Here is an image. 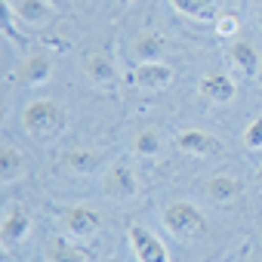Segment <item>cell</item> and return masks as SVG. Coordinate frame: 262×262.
<instances>
[{"label": "cell", "mask_w": 262, "mask_h": 262, "mask_svg": "<svg viewBox=\"0 0 262 262\" xmlns=\"http://www.w3.org/2000/svg\"><path fill=\"white\" fill-rule=\"evenodd\" d=\"M22 123H25V129H28L31 136L53 139L56 133H62V126H65V111L53 99H34V102L25 105Z\"/></svg>", "instance_id": "6da1fadb"}, {"label": "cell", "mask_w": 262, "mask_h": 262, "mask_svg": "<svg viewBox=\"0 0 262 262\" xmlns=\"http://www.w3.org/2000/svg\"><path fill=\"white\" fill-rule=\"evenodd\" d=\"M164 225H167L176 237H194V234H201V231L207 228L204 213H201L194 204H188V201L170 204V207L164 210Z\"/></svg>", "instance_id": "7a4b0ae2"}, {"label": "cell", "mask_w": 262, "mask_h": 262, "mask_svg": "<svg viewBox=\"0 0 262 262\" xmlns=\"http://www.w3.org/2000/svg\"><path fill=\"white\" fill-rule=\"evenodd\" d=\"M126 237H129L133 256H136L139 262H170V253H167L164 241H161L151 228H145V225H129Z\"/></svg>", "instance_id": "3957f363"}, {"label": "cell", "mask_w": 262, "mask_h": 262, "mask_svg": "<svg viewBox=\"0 0 262 262\" xmlns=\"http://www.w3.org/2000/svg\"><path fill=\"white\" fill-rule=\"evenodd\" d=\"M102 191L111 201H129V198L139 194V179H136V173L129 170L126 164H114L105 173V179H102Z\"/></svg>", "instance_id": "277c9868"}, {"label": "cell", "mask_w": 262, "mask_h": 262, "mask_svg": "<svg viewBox=\"0 0 262 262\" xmlns=\"http://www.w3.org/2000/svg\"><path fill=\"white\" fill-rule=\"evenodd\" d=\"M129 83L145 86V90H164L173 83V68L164 62H139L129 71Z\"/></svg>", "instance_id": "5b68a950"}, {"label": "cell", "mask_w": 262, "mask_h": 262, "mask_svg": "<svg viewBox=\"0 0 262 262\" xmlns=\"http://www.w3.org/2000/svg\"><path fill=\"white\" fill-rule=\"evenodd\" d=\"M176 148L185 151V155H198V158H204V155H219L225 145H222V139L204 133V129H182V133L176 136Z\"/></svg>", "instance_id": "8992f818"}, {"label": "cell", "mask_w": 262, "mask_h": 262, "mask_svg": "<svg viewBox=\"0 0 262 262\" xmlns=\"http://www.w3.org/2000/svg\"><path fill=\"white\" fill-rule=\"evenodd\" d=\"M50 77H53V56H47V53H31L19 65V83L22 86H37V83H47Z\"/></svg>", "instance_id": "52a82bcc"}, {"label": "cell", "mask_w": 262, "mask_h": 262, "mask_svg": "<svg viewBox=\"0 0 262 262\" xmlns=\"http://www.w3.org/2000/svg\"><path fill=\"white\" fill-rule=\"evenodd\" d=\"M204 194H207L213 204H231V201H237V198L244 194V182L234 179V176L219 173V176H213V179L204 182Z\"/></svg>", "instance_id": "ba28073f"}, {"label": "cell", "mask_w": 262, "mask_h": 262, "mask_svg": "<svg viewBox=\"0 0 262 262\" xmlns=\"http://www.w3.org/2000/svg\"><path fill=\"white\" fill-rule=\"evenodd\" d=\"M201 96L207 99V102H219V105H225V102H231L234 99V93H237V86H234V80L228 77V74H204L201 77Z\"/></svg>", "instance_id": "9c48e42d"}, {"label": "cell", "mask_w": 262, "mask_h": 262, "mask_svg": "<svg viewBox=\"0 0 262 262\" xmlns=\"http://www.w3.org/2000/svg\"><path fill=\"white\" fill-rule=\"evenodd\" d=\"M7 10H13L28 25H47V19L53 16L56 7L50 0H7Z\"/></svg>", "instance_id": "30bf717a"}, {"label": "cell", "mask_w": 262, "mask_h": 262, "mask_svg": "<svg viewBox=\"0 0 262 262\" xmlns=\"http://www.w3.org/2000/svg\"><path fill=\"white\" fill-rule=\"evenodd\" d=\"M68 234L74 237H86V234H96L99 231V213L90 210V207H71L65 216H62Z\"/></svg>", "instance_id": "8fae6325"}, {"label": "cell", "mask_w": 262, "mask_h": 262, "mask_svg": "<svg viewBox=\"0 0 262 262\" xmlns=\"http://www.w3.org/2000/svg\"><path fill=\"white\" fill-rule=\"evenodd\" d=\"M228 59H231L237 74H244V77H256L259 74V50L253 43H247V40L231 43L228 47Z\"/></svg>", "instance_id": "7c38bea8"}, {"label": "cell", "mask_w": 262, "mask_h": 262, "mask_svg": "<svg viewBox=\"0 0 262 262\" xmlns=\"http://www.w3.org/2000/svg\"><path fill=\"white\" fill-rule=\"evenodd\" d=\"M62 167L77 173V176H90L102 167V155L93 151V148H71V151L62 155Z\"/></svg>", "instance_id": "4fadbf2b"}, {"label": "cell", "mask_w": 262, "mask_h": 262, "mask_svg": "<svg viewBox=\"0 0 262 262\" xmlns=\"http://www.w3.org/2000/svg\"><path fill=\"white\" fill-rule=\"evenodd\" d=\"M129 53L136 56V62H161V56L167 53V40L155 31H145L133 40V47H129Z\"/></svg>", "instance_id": "5bb4252c"}, {"label": "cell", "mask_w": 262, "mask_h": 262, "mask_svg": "<svg viewBox=\"0 0 262 262\" xmlns=\"http://www.w3.org/2000/svg\"><path fill=\"white\" fill-rule=\"evenodd\" d=\"M83 71H86V77H90L93 83H111L114 74H117L111 53H90V56L83 59Z\"/></svg>", "instance_id": "9a60e30c"}, {"label": "cell", "mask_w": 262, "mask_h": 262, "mask_svg": "<svg viewBox=\"0 0 262 262\" xmlns=\"http://www.w3.org/2000/svg\"><path fill=\"white\" fill-rule=\"evenodd\" d=\"M28 231H31L28 213H25L22 207H13V210L7 213V219H4V244H7V247L22 244V241L28 237Z\"/></svg>", "instance_id": "2e32d148"}, {"label": "cell", "mask_w": 262, "mask_h": 262, "mask_svg": "<svg viewBox=\"0 0 262 262\" xmlns=\"http://www.w3.org/2000/svg\"><path fill=\"white\" fill-rule=\"evenodd\" d=\"M47 259H50V262H93L90 253H83L80 247H74V244L65 241V237H53V241H50Z\"/></svg>", "instance_id": "e0dca14e"}, {"label": "cell", "mask_w": 262, "mask_h": 262, "mask_svg": "<svg viewBox=\"0 0 262 262\" xmlns=\"http://www.w3.org/2000/svg\"><path fill=\"white\" fill-rule=\"evenodd\" d=\"M173 10H179L182 16L188 19H198V22H216V13H213V4L216 0H170Z\"/></svg>", "instance_id": "ac0fdd59"}, {"label": "cell", "mask_w": 262, "mask_h": 262, "mask_svg": "<svg viewBox=\"0 0 262 262\" xmlns=\"http://www.w3.org/2000/svg\"><path fill=\"white\" fill-rule=\"evenodd\" d=\"M22 173H25V158H22V151L13 148V145H7L4 151H0V176H4V182H13V179H19Z\"/></svg>", "instance_id": "d6986e66"}, {"label": "cell", "mask_w": 262, "mask_h": 262, "mask_svg": "<svg viewBox=\"0 0 262 262\" xmlns=\"http://www.w3.org/2000/svg\"><path fill=\"white\" fill-rule=\"evenodd\" d=\"M136 155H142V158H155L158 151H161V139H158V133L155 129H142V133L136 136Z\"/></svg>", "instance_id": "ffe728a7"}, {"label": "cell", "mask_w": 262, "mask_h": 262, "mask_svg": "<svg viewBox=\"0 0 262 262\" xmlns=\"http://www.w3.org/2000/svg\"><path fill=\"white\" fill-rule=\"evenodd\" d=\"M213 28H216V34H219V37H234V34H237V28H241V19H237L234 13H222V16H216Z\"/></svg>", "instance_id": "44dd1931"}, {"label": "cell", "mask_w": 262, "mask_h": 262, "mask_svg": "<svg viewBox=\"0 0 262 262\" xmlns=\"http://www.w3.org/2000/svg\"><path fill=\"white\" fill-rule=\"evenodd\" d=\"M244 145H247L250 151H259V148H262V117L250 120V126L244 129Z\"/></svg>", "instance_id": "7402d4cb"}, {"label": "cell", "mask_w": 262, "mask_h": 262, "mask_svg": "<svg viewBox=\"0 0 262 262\" xmlns=\"http://www.w3.org/2000/svg\"><path fill=\"white\" fill-rule=\"evenodd\" d=\"M256 179H259V185H262V164H259V170H256Z\"/></svg>", "instance_id": "603a6c76"}, {"label": "cell", "mask_w": 262, "mask_h": 262, "mask_svg": "<svg viewBox=\"0 0 262 262\" xmlns=\"http://www.w3.org/2000/svg\"><path fill=\"white\" fill-rule=\"evenodd\" d=\"M50 4H53V7H56V10H59V7H62V4H65V0H50Z\"/></svg>", "instance_id": "cb8c5ba5"}, {"label": "cell", "mask_w": 262, "mask_h": 262, "mask_svg": "<svg viewBox=\"0 0 262 262\" xmlns=\"http://www.w3.org/2000/svg\"><path fill=\"white\" fill-rule=\"evenodd\" d=\"M120 4H129V0H120Z\"/></svg>", "instance_id": "d4e9b609"}, {"label": "cell", "mask_w": 262, "mask_h": 262, "mask_svg": "<svg viewBox=\"0 0 262 262\" xmlns=\"http://www.w3.org/2000/svg\"><path fill=\"white\" fill-rule=\"evenodd\" d=\"M253 262H259V259H253Z\"/></svg>", "instance_id": "484cf974"}]
</instances>
